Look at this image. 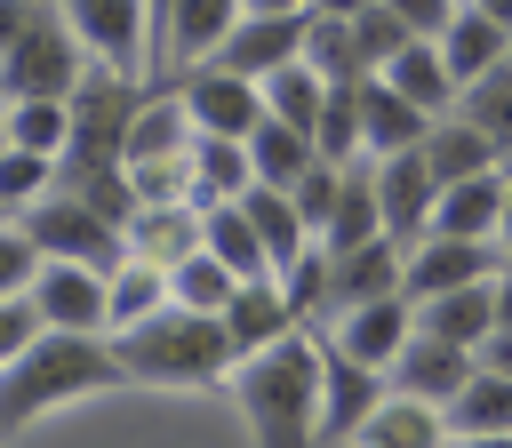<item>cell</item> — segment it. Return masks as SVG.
<instances>
[{
  "mask_svg": "<svg viewBox=\"0 0 512 448\" xmlns=\"http://www.w3.org/2000/svg\"><path fill=\"white\" fill-rule=\"evenodd\" d=\"M232 400L256 432V448H320V336L288 328L264 352H240Z\"/></svg>",
  "mask_w": 512,
  "mask_h": 448,
  "instance_id": "obj_1",
  "label": "cell"
},
{
  "mask_svg": "<svg viewBox=\"0 0 512 448\" xmlns=\"http://www.w3.org/2000/svg\"><path fill=\"white\" fill-rule=\"evenodd\" d=\"M128 368L104 336H80V328H40L8 368H0V432H24L32 416L64 408V400H88V392H112Z\"/></svg>",
  "mask_w": 512,
  "mask_h": 448,
  "instance_id": "obj_2",
  "label": "cell"
},
{
  "mask_svg": "<svg viewBox=\"0 0 512 448\" xmlns=\"http://www.w3.org/2000/svg\"><path fill=\"white\" fill-rule=\"evenodd\" d=\"M112 352H120V368H128L136 384H184V392L232 384V368H240V344H232L224 312H192V304H176V296H168L152 320L120 328Z\"/></svg>",
  "mask_w": 512,
  "mask_h": 448,
  "instance_id": "obj_3",
  "label": "cell"
},
{
  "mask_svg": "<svg viewBox=\"0 0 512 448\" xmlns=\"http://www.w3.org/2000/svg\"><path fill=\"white\" fill-rule=\"evenodd\" d=\"M80 72H88V40L64 24L56 0H40L24 40L0 56V104H16V96H72Z\"/></svg>",
  "mask_w": 512,
  "mask_h": 448,
  "instance_id": "obj_4",
  "label": "cell"
},
{
  "mask_svg": "<svg viewBox=\"0 0 512 448\" xmlns=\"http://www.w3.org/2000/svg\"><path fill=\"white\" fill-rule=\"evenodd\" d=\"M144 96H152V88H144L136 72L88 64L80 88L64 96V104H72V144H64V160H128V128H136Z\"/></svg>",
  "mask_w": 512,
  "mask_h": 448,
  "instance_id": "obj_5",
  "label": "cell"
},
{
  "mask_svg": "<svg viewBox=\"0 0 512 448\" xmlns=\"http://www.w3.org/2000/svg\"><path fill=\"white\" fill-rule=\"evenodd\" d=\"M16 224H24V240L40 256H72V264H96V272H120L128 264V232L112 216H96L88 200H72V192H40Z\"/></svg>",
  "mask_w": 512,
  "mask_h": 448,
  "instance_id": "obj_6",
  "label": "cell"
},
{
  "mask_svg": "<svg viewBox=\"0 0 512 448\" xmlns=\"http://www.w3.org/2000/svg\"><path fill=\"white\" fill-rule=\"evenodd\" d=\"M312 336H320V448H344V440L376 416V400L392 392V376L368 368V360H352L328 320H312Z\"/></svg>",
  "mask_w": 512,
  "mask_h": 448,
  "instance_id": "obj_7",
  "label": "cell"
},
{
  "mask_svg": "<svg viewBox=\"0 0 512 448\" xmlns=\"http://www.w3.org/2000/svg\"><path fill=\"white\" fill-rule=\"evenodd\" d=\"M160 80L184 96L192 128H208V136H256V120H264V80L224 72L216 56L208 64H184V72H160Z\"/></svg>",
  "mask_w": 512,
  "mask_h": 448,
  "instance_id": "obj_8",
  "label": "cell"
},
{
  "mask_svg": "<svg viewBox=\"0 0 512 448\" xmlns=\"http://www.w3.org/2000/svg\"><path fill=\"white\" fill-rule=\"evenodd\" d=\"M32 304H40L48 328L104 336V328H112V272L72 264V256H40V272H32Z\"/></svg>",
  "mask_w": 512,
  "mask_h": 448,
  "instance_id": "obj_9",
  "label": "cell"
},
{
  "mask_svg": "<svg viewBox=\"0 0 512 448\" xmlns=\"http://www.w3.org/2000/svg\"><path fill=\"white\" fill-rule=\"evenodd\" d=\"M64 24L88 40L96 64H120V72H144L152 56V8L144 0H56Z\"/></svg>",
  "mask_w": 512,
  "mask_h": 448,
  "instance_id": "obj_10",
  "label": "cell"
},
{
  "mask_svg": "<svg viewBox=\"0 0 512 448\" xmlns=\"http://www.w3.org/2000/svg\"><path fill=\"white\" fill-rule=\"evenodd\" d=\"M400 280H408V240H392V232H376L360 248H328V320L368 296H408Z\"/></svg>",
  "mask_w": 512,
  "mask_h": 448,
  "instance_id": "obj_11",
  "label": "cell"
},
{
  "mask_svg": "<svg viewBox=\"0 0 512 448\" xmlns=\"http://www.w3.org/2000/svg\"><path fill=\"white\" fill-rule=\"evenodd\" d=\"M376 200H384V232L392 240H424L432 232V208H440V176H432V160H424V144H408V152H384L376 160Z\"/></svg>",
  "mask_w": 512,
  "mask_h": 448,
  "instance_id": "obj_12",
  "label": "cell"
},
{
  "mask_svg": "<svg viewBox=\"0 0 512 448\" xmlns=\"http://www.w3.org/2000/svg\"><path fill=\"white\" fill-rule=\"evenodd\" d=\"M304 24H312V8H288V16H264V8H248V16L224 32L216 64H224V72H248V80H264V72H280V64H296V56H304Z\"/></svg>",
  "mask_w": 512,
  "mask_h": 448,
  "instance_id": "obj_13",
  "label": "cell"
},
{
  "mask_svg": "<svg viewBox=\"0 0 512 448\" xmlns=\"http://www.w3.org/2000/svg\"><path fill=\"white\" fill-rule=\"evenodd\" d=\"M472 368H480V352H472V344H448V336L416 328L384 376H392V392H416V400H440V408H448V400L472 384Z\"/></svg>",
  "mask_w": 512,
  "mask_h": 448,
  "instance_id": "obj_14",
  "label": "cell"
},
{
  "mask_svg": "<svg viewBox=\"0 0 512 448\" xmlns=\"http://www.w3.org/2000/svg\"><path fill=\"white\" fill-rule=\"evenodd\" d=\"M496 264H488V240H456V232H424L416 248H408V304H424V296H448V288H464V280H488Z\"/></svg>",
  "mask_w": 512,
  "mask_h": 448,
  "instance_id": "obj_15",
  "label": "cell"
},
{
  "mask_svg": "<svg viewBox=\"0 0 512 448\" xmlns=\"http://www.w3.org/2000/svg\"><path fill=\"white\" fill-rule=\"evenodd\" d=\"M328 328H336V344H344L352 360H368V368H392V360H400V344L416 336V304H408V296H368V304L336 312Z\"/></svg>",
  "mask_w": 512,
  "mask_h": 448,
  "instance_id": "obj_16",
  "label": "cell"
},
{
  "mask_svg": "<svg viewBox=\"0 0 512 448\" xmlns=\"http://www.w3.org/2000/svg\"><path fill=\"white\" fill-rule=\"evenodd\" d=\"M240 16H248V0H176V8H168V32H160V72L208 64Z\"/></svg>",
  "mask_w": 512,
  "mask_h": 448,
  "instance_id": "obj_17",
  "label": "cell"
},
{
  "mask_svg": "<svg viewBox=\"0 0 512 448\" xmlns=\"http://www.w3.org/2000/svg\"><path fill=\"white\" fill-rule=\"evenodd\" d=\"M352 440H360V448H448L456 432H448V408H440V400L384 392V400H376V416H368Z\"/></svg>",
  "mask_w": 512,
  "mask_h": 448,
  "instance_id": "obj_18",
  "label": "cell"
},
{
  "mask_svg": "<svg viewBox=\"0 0 512 448\" xmlns=\"http://www.w3.org/2000/svg\"><path fill=\"white\" fill-rule=\"evenodd\" d=\"M360 120H368V160L408 152V144H424V136H432V112H424L416 96H400L384 72H368V80H360Z\"/></svg>",
  "mask_w": 512,
  "mask_h": 448,
  "instance_id": "obj_19",
  "label": "cell"
},
{
  "mask_svg": "<svg viewBox=\"0 0 512 448\" xmlns=\"http://www.w3.org/2000/svg\"><path fill=\"white\" fill-rule=\"evenodd\" d=\"M504 192H512V176H504V168H480V176H464V184H440L432 232H456V240H496V224H504Z\"/></svg>",
  "mask_w": 512,
  "mask_h": 448,
  "instance_id": "obj_20",
  "label": "cell"
},
{
  "mask_svg": "<svg viewBox=\"0 0 512 448\" xmlns=\"http://www.w3.org/2000/svg\"><path fill=\"white\" fill-rule=\"evenodd\" d=\"M224 328H232L240 352H264V344H280V336L304 328V320H296V304H288V288H280V272H272V280H240V288H232Z\"/></svg>",
  "mask_w": 512,
  "mask_h": 448,
  "instance_id": "obj_21",
  "label": "cell"
},
{
  "mask_svg": "<svg viewBox=\"0 0 512 448\" xmlns=\"http://www.w3.org/2000/svg\"><path fill=\"white\" fill-rule=\"evenodd\" d=\"M424 160H432V176H440V184H464V176H480V168H504V144H496L480 120L440 112V120H432V136H424Z\"/></svg>",
  "mask_w": 512,
  "mask_h": 448,
  "instance_id": "obj_22",
  "label": "cell"
},
{
  "mask_svg": "<svg viewBox=\"0 0 512 448\" xmlns=\"http://www.w3.org/2000/svg\"><path fill=\"white\" fill-rule=\"evenodd\" d=\"M416 328L480 352L488 328H496V272H488V280H464V288H448V296H424V304H416Z\"/></svg>",
  "mask_w": 512,
  "mask_h": 448,
  "instance_id": "obj_23",
  "label": "cell"
},
{
  "mask_svg": "<svg viewBox=\"0 0 512 448\" xmlns=\"http://www.w3.org/2000/svg\"><path fill=\"white\" fill-rule=\"evenodd\" d=\"M440 56H448V72H456V88H472L480 72H496L504 56H512V24H496L488 8H456V24L440 32Z\"/></svg>",
  "mask_w": 512,
  "mask_h": 448,
  "instance_id": "obj_24",
  "label": "cell"
},
{
  "mask_svg": "<svg viewBox=\"0 0 512 448\" xmlns=\"http://www.w3.org/2000/svg\"><path fill=\"white\" fill-rule=\"evenodd\" d=\"M256 184V160H248V136H192V208H216V200H240Z\"/></svg>",
  "mask_w": 512,
  "mask_h": 448,
  "instance_id": "obj_25",
  "label": "cell"
},
{
  "mask_svg": "<svg viewBox=\"0 0 512 448\" xmlns=\"http://www.w3.org/2000/svg\"><path fill=\"white\" fill-rule=\"evenodd\" d=\"M200 248V208L192 200H144L128 216V256H152V264H184Z\"/></svg>",
  "mask_w": 512,
  "mask_h": 448,
  "instance_id": "obj_26",
  "label": "cell"
},
{
  "mask_svg": "<svg viewBox=\"0 0 512 448\" xmlns=\"http://www.w3.org/2000/svg\"><path fill=\"white\" fill-rule=\"evenodd\" d=\"M240 208H248V224H256V232H264V248H272V272H288V264L312 248V224H304L296 192H280V184H248V192H240Z\"/></svg>",
  "mask_w": 512,
  "mask_h": 448,
  "instance_id": "obj_27",
  "label": "cell"
},
{
  "mask_svg": "<svg viewBox=\"0 0 512 448\" xmlns=\"http://www.w3.org/2000/svg\"><path fill=\"white\" fill-rule=\"evenodd\" d=\"M200 248H216L240 280H272V248H264V232L248 224V208H240V200L200 208Z\"/></svg>",
  "mask_w": 512,
  "mask_h": 448,
  "instance_id": "obj_28",
  "label": "cell"
},
{
  "mask_svg": "<svg viewBox=\"0 0 512 448\" xmlns=\"http://www.w3.org/2000/svg\"><path fill=\"white\" fill-rule=\"evenodd\" d=\"M384 80H392L400 96H416L432 120H440V112H456V96H464V88H456V72H448V56H440V40H408V48L384 64Z\"/></svg>",
  "mask_w": 512,
  "mask_h": 448,
  "instance_id": "obj_29",
  "label": "cell"
},
{
  "mask_svg": "<svg viewBox=\"0 0 512 448\" xmlns=\"http://www.w3.org/2000/svg\"><path fill=\"white\" fill-rule=\"evenodd\" d=\"M384 232V200H376V160H344V192H336V216L320 232V248H360Z\"/></svg>",
  "mask_w": 512,
  "mask_h": 448,
  "instance_id": "obj_30",
  "label": "cell"
},
{
  "mask_svg": "<svg viewBox=\"0 0 512 448\" xmlns=\"http://www.w3.org/2000/svg\"><path fill=\"white\" fill-rule=\"evenodd\" d=\"M304 64H312L320 80H368V72H376L368 48H360V32H352V16H336V8H312V24H304Z\"/></svg>",
  "mask_w": 512,
  "mask_h": 448,
  "instance_id": "obj_31",
  "label": "cell"
},
{
  "mask_svg": "<svg viewBox=\"0 0 512 448\" xmlns=\"http://www.w3.org/2000/svg\"><path fill=\"white\" fill-rule=\"evenodd\" d=\"M248 160H256V184H296L312 160H320V144H312V128H288V120H256V136H248Z\"/></svg>",
  "mask_w": 512,
  "mask_h": 448,
  "instance_id": "obj_32",
  "label": "cell"
},
{
  "mask_svg": "<svg viewBox=\"0 0 512 448\" xmlns=\"http://www.w3.org/2000/svg\"><path fill=\"white\" fill-rule=\"evenodd\" d=\"M320 160H360L368 152V120H360V80H328V104L312 120Z\"/></svg>",
  "mask_w": 512,
  "mask_h": 448,
  "instance_id": "obj_33",
  "label": "cell"
},
{
  "mask_svg": "<svg viewBox=\"0 0 512 448\" xmlns=\"http://www.w3.org/2000/svg\"><path fill=\"white\" fill-rule=\"evenodd\" d=\"M8 144L64 160V144H72V104H64V96H16V104H8Z\"/></svg>",
  "mask_w": 512,
  "mask_h": 448,
  "instance_id": "obj_34",
  "label": "cell"
},
{
  "mask_svg": "<svg viewBox=\"0 0 512 448\" xmlns=\"http://www.w3.org/2000/svg\"><path fill=\"white\" fill-rule=\"evenodd\" d=\"M232 288H240V272H232L216 248H192L184 264H168V296H176V304H192V312H224V304H232Z\"/></svg>",
  "mask_w": 512,
  "mask_h": 448,
  "instance_id": "obj_35",
  "label": "cell"
},
{
  "mask_svg": "<svg viewBox=\"0 0 512 448\" xmlns=\"http://www.w3.org/2000/svg\"><path fill=\"white\" fill-rule=\"evenodd\" d=\"M448 432H512V376L472 368V384L448 400Z\"/></svg>",
  "mask_w": 512,
  "mask_h": 448,
  "instance_id": "obj_36",
  "label": "cell"
},
{
  "mask_svg": "<svg viewBox=\"0 0 512 448\" xmlns=\"http://www.w3.org/2000/svg\"><path fill=\"white\" fill-rule=\"evenodd\" d=\"M320 104H328V80L296 56V64H280V72H264V112L272 120H288V128H312L320 120Z\"/></svg>",
  "mask_w": 512,
  "mask_h": 448,
  "instance_id": "obj_37",
  "label": "cell"
},
{
  "mask_svg": "<svg viewBox=\"0 0 512 448\" xmlns=\"http://www.w3.org/2000/svg\"><path fill=\"white\" fill-rule=\"evenodd\" d=\"M160 304H168V264L128 256V264L112 272V328H136V320H152Z\"/></svg>",
  "mask_w": 512,
  "mask_h": 448,
  "instance_id": "obj_38",
  "label": "cell"
},
{
  "mask_svg": "<svg viewBox=\"0 0 512 448\" xmlns=\"http://www.w3.org/2000/svg\"><path fill=\"white\" fill-rule=\"evenodd\" d=\"M464 120H480L504 152H512V56L496 64V72H480L472 88H464Z\"/></svg>",
  "mask_w": 512,
  "mask_h": 448,
  "instance_id": "obj_39",
  "label": "cell"
},
{
  "mask_svg": "<svg viewBox=\"0 0 512 448\" xmlns=\"http://www.w3.org/2000/svg\"><path fill=\"white\" fill-rule=\"evenodd\" d=\"M40 192H56V160L8 144V152H0V208H32Z\"/></svg>",
  "mask_w": 512,
  "mask_h": 448,
  "instance_id": "obj_40",
  "label": "cell"
},
{
  "mask_svg": "<svg viewBox=\"0 0 512 448\" xmlns=\"http://www.w3.org/2000/svg\"><path fill=\"white\" fill-rule=\"evenodd\" d=\"M352 32H360V48H368V64H376V72H384V64H392V56L416 40V32H408V16H400L392 0H368V8H352Z\"/></svg>",
  "mask_w": 512,
  "mask_h": 448,
  "instance_id": "obj_41",
  "label": "cell"
},
{
  "mask_svg": "<svg viewBox=\"0 0 512 448\" xmlns=\"http://www.w3.org/2000/svg\"><path fill=\"white\" fill-rule=\"evenodd\" d=\"M280 288H288V304H296V320L312 328V320H328V248L312 240L288 272H280Z\"/></svg>",
  "mask_w": 512,
  "mask_h": 448,
  "instance_id": "obj_42",
  "label": "cell"
},
{
  "mask_svg": "<svg viewBox=\"0 0 512 448\" xmlns=\"http://www.w3.org/2000/svg\"><path fill=\"white\" fill-rule=\"evenodd\" d=\"M288 192H296V208H304V224H312V240H320L328 216H336V192H344V160H312Z\"/></svg>",
  "mask_w": 512,
  "mask_h": 448,
  "instance_id": "obj_43",
  "label": "cell"
},
{
  "mask_svg": "<svg viewBox=\"0 0 512 448\" xmlns=\"http://www.w3.org/2000/svg\"><path fill=\"white\" fill-rule=\"evenodd\" d=\"M40 328H48V320H40L32 288H24V296H0V368H8V360H16V352L40 336Z\"/></svg>",
  "mask_w": 512,
  "mask_h": 448,
  "instance_id": "obj_44",
  "label": "cell"
},
{
  "mask_svg": "<svg viewBox=\"0 0 512 448\" xmlns=\"http://www.w3.org/2000/svg\"><path fill=\"white\" fill-rule=\"evenodd\" d=\"M40 272V248L24 240V224H0V296H24Z\"/></svg>",
  "mask_w": 512,
  "mask_h": 448,
  "instance_id": "obj_45",
  "label": "cell"
},
{
  "mask_svg": "<svg viewBox=\"0 0 512 448\" xmlns=\"http://www.w3.org/2000/svg\"><path fill=\"white\" fill-rule=\"evenodd\" d=\"M392 8L408 16V32H416V40H440V32L456 24V8H464V0H392Z\"/></svg>",
  "mask_w": 512,
  "mask_h": 448,
  "instance_id": "obj_46",
  "label": "cell"
},
{
  "mask_svg": "<svg viewBox=\"0 0 512 448\" xmlns=\"http://www.w3.org/2000/svg\"><path fill=\"white\" fill-rule=\"evenodd\" d=\"M32 8H40V0H0V56H8L16 40H24V24H32Z\"/></svg>",
  "mask_w": 512,
  "mask_h": 448,
  "instance_id": "obj_47",
  "label": "cell"
},
{
  "mask_svg": "<svg viewBox=\"0 0 512 448\" xmlns=\"http://www.w3.org/2000/svg\"><path fill=\"white\" fill-rule=\"evenodd\" d=\"M480 368L512 376V328H488V344H480Z\"/></svg>",
  "mask_w": 512,
  "mask_h": 448,
  "instance_id": "obj_48",
  "label": "cell"
},
{
  "mask_svg": "<svg viewBox=\"0 0 512 448\" xmlns=\"http://www.w3.org/2000/svg\"><path fill=\"white\" fill-rule=\"evenodd\" d=\"M496 328H512V264L496 272Z\"/></svg>",
  "mask_w": 512,
  "mask_h": 448,
  "instance_id": "obj_49",
  "label": "cell"
},
{
  "mask_svg": "<svg viewBox=\"0 0 512 448\" xmlns=\"http://www.w3.org/2000/svg\"><path fill=\"white\" fill-rule=\"evenodd\" d=\"M448 448H512V432H456Z\"/></svg>",
  "mask_w": 512,
  "mask_h": 448,
  "instance_id": "obj_50",
  "label": "cell"
},
{
  "mask_svg": "<svg viewBox=\"0 0 512 448\" xmlns=\"http://www.w3.org/2000/svg\"><path fill=\"white\" fill-rule=\"evenodd\" d=\"M144 8H152V56H160V32H168V8L176 0H144Z\"/></svg>",
  "mask_w": 512,
  "mask_h": 448,
  "instance_id": "obj_51",
  "label": "cell"
},
{
  "mask_svg": "<svg viewBox=\"0 0 512 448\" xmlns=\"http://www.w3.org/2000/svg\"><path fill=\"white\" fill-rule=\"evenodd\" d=\"M496 248H504V264H512V192H504V224H496Z\"/></svg>",
  "mask_w": 512,
  "mask_h": 448,
  "instance_id": "obj_52",
  "label": "cell"
},
{
  "mask_svg": "<svg viewBox=\"0 0 512 448\" xmlns=\"http://www.w3.org/2000/svg\"><path fill=\"white\" fill-rule=\"evenodd\" d=\"M248 8H264V16H288V8H312V0H248Z\"/></svg>",
  "mask_w": 512,
  "mask_h": 448,
  "instance_id": "obj_53",
  "label": "cell"
},
{
  "mask_svg": "<svg viewBox=\"0 0 512 448\" xmlns=\"http://www.w3.org/2000/svg\"><path fill=\"white\" fill-rule=\"evenodd\" d=\"M472 8H488L496 24H512V0H472Z\"/></svg>",
  "mask_w": 512,
  "mask_h": 448,
  "instance_id": "obj_54",
  "label": "cell"
},
{
  "mask_svg": "<svg viewBox=\"0 0 512 448\" xmlns=\"http://www.w3.org/2000/svg\"><path fill=\"white\" fill-rule=\"evenodd\" d=\"M312 8H336V16H352V8H368V0H312Z\"/></svg>",
  "mask_w": 512,
  "mask_h": 448,
  "instance_id": "obj_55",
  "label": "cell"
},
{
  "mask_svg": "<svg viewBox=\"0 0 512 448\" xmlns=\"http://www.w3.org/2000/svg\"><path fill=\"white\" fill-rule=\"evenodd\" d=\"M0 152H8V104H0Z\"/></svg>",
  "mask_w": 512,
  "mask_h": 448,
  "instance_id": "obj_56",
  "label": "cell"
},
{
  "mask_svg": "<svg viewBox=\"0 0 512 448\" xmlns=\"http://www.w3.org/2000/svg\"><path fill=\"white\" fill-rule=\"evenodd\" d=\"M504 176H512V152H504Z\"/></svg>",
  "mask_w": 512,
  "mask_h": 448,
  "instance_id": "obj_57",
  "label": "cell"
},
{
  "mask_svg": "<svg viewBox=\"0 0 512 448\" xmlns=\"http://www.w3.org/2000/svg\"><path fill=\"white\" fill-rule=\"evenodd\" d=\"M0 440H8V432H0Z\"/></svg>",
  "mask_w": 512,
  "mask_h": 448,
  "instance_id": "obj_58",
  "label": "cell"
}]
</instances>
